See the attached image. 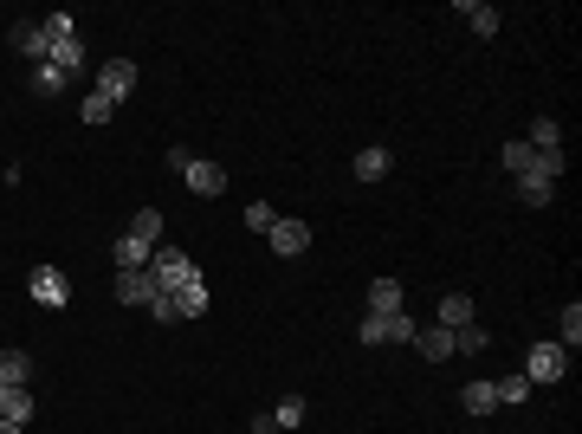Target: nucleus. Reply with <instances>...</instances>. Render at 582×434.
Here are the masks:
<instances>
[{
	"instance_id": "1",
	"label": "nucleus",
	"mask_w": 582,
	"mask_h": 434,
	"mask_svg": "<svg viewBox=\"0 0 582 434\" xmlns=\"http://www.w3.org/2000/svg\"><path fill=\"white\" fill-rule=\"evenodd\" d=\"M149 279H156V292L162 298H175V292H188V286H201V266L188 260L182 247H156V260H149Z\"/></svg>"
},
{
	"instance_id": "2",
	"label": "nucleus",
	"mask_w": 582,
	"mask_h": 434,
	"mask_svg": "<svg viewBox=\"0 0 582 434\" xmlns=\"http://www.w3.org/2000/svg\"><path fill=\"white\" fill-rule=\"evenodd\" d=\"M563 376H570V350L557 344V337H550V344H531V357H524V383H563Z\"/></svg>"
},
{
	"instance_id": "3",
	"label": "nucleus",
	"mask_w": 582,
	"mask_h": 434,
	"mask_svg": "<svg viewBox=\"0 0 582 434\" xmlns=\"http://www.w3.org/2000/svg\"><path fill=\"white\" fill-rule=\"evenodd\" d=\"M414 331H421V324H414L408 311H382V318L363 311V331L356 337H363V344H414Z\"/></svg>"
},
{
	"instance_id": "4",
	"label": "nucleus",
	"mask_w": 582,
	"mask_h": 434,
	"mask_svg": "<svg viewBox=\"0 0 582 434\" xmlns=\"http://www.w3.org/2000/svg\"><path fill=\"white\" fill-rule=\"evenodd\" d=\"M26 298L46 305V311H65L72 305V279H65L59 266H33V273H26Z\"/></svg>"
},
{
	"instance_id": "5",
	"label": "nucleus",
	"mask_w": 582,
	"mask_h": 434,
	"mask_svg": "<svg viewBox=\"0 0 582 434\" xmlns=\"http://www.w3.org/2000/svg\"><path fill=\"white\" fill-rule=\"evenodd\" d=\"M266 247L279 253V260H298V253L311 247V221H298V214H279V221H272V234H266Z\"/></svg>"
},
{
	"instance_id": "6",
	"label": "nucleus",
	"mask_w": 582,
	"mask_h": 434,
	"mask_svg": "<svg viewBox=\"0 0 582 434\" xmlns=\"http://www.w3.org/2000/svg\"><path fill=\"white\" fill-rule=\"evenodd\" d=\"M97 98H110V104H123L136 91V59H104V72H97Z\"/></svg>"
},
{
	"instance_id": "7",
	"label": "nucleus",
	"mask_w": 582,
	"mask_h": 434,
	"mask_svg": "<svg viewBox=\"0 0 582 434\" xmlns=\"http://www.w3.org/2000/svg\"><path fill=\"white\" fill-rule=\"evenodd\" d=\"M182 182H188V195H201V201L227 195V169H220V162H207V156H194V162H188Z\"/></svg>"
},
{
	"instance_id": "8",
	"label": "nucleus",
	"mask_w": 582,
	"mask_h": 434,
	"mask_svg": "<svg viewBox=\"0 0 582 434\" xmlns=\"http://www.w3.org/2000/svg\"><path fill=\"white\" fill-rule=\"evenodd\" d=\"M33 389H13V383H0V422H13V428H26L33 422Z\"/></svg>"
},
{
	"instance_id": "9",
	"label": "nucleus",
	"mask_w": 582,
	"mask_h": 434,
	"mask_svg": "<svg viewBox=\"0 0 582 434\" xmlns=\"http://www.w3.org/2000/svg\"><path fill=\"white\" fill-rule=\"evenodd\" d=\"M414 350H421L427 363H447L453 357V331L447 324H421V331H414Z\"/></svg>"
},
{
	"instance_id": "10",
	"label": "nucleus",
	"mask_w": 582,
	"mask_h": 434,
	"mask_svg": "<svg viewBox=\"0 0 582 434\" xmlns=\"http://www.w3.org/2000/svg\"><path fill=\"white\" fill-rule=\"evenodd\" d=\"M460 20H466V26H473V33H479V39H492V33H498V26H505V13H498V7H492V0H460Z\"/></svg>"
},
{
	"instance_id": "11",
	"label": "nucleus",
	"mask_w": 582,
	"mask_h": 434,
	"mask_svg": "<svg viewBox=\"0 0 582 434\" xmlns=\"http://www.w3.org/2000/svg\"><path fill=\"white\" fill-rule=\"evenodd\" d=\"M117 305H156V279L149 273H117Z\"/></svg>"
},
{
	"instance_id": "12",
	"label": "nucleus",
	"mask_w": 582,
	"mask_h": 434,
	"mask_svg": "<svg viewBox=\"0 0 582 434\" xmlns=\"http://www.w3.org/2000/svg\"><path fill=\"white\" fill-rule=\"evenodd\" d=\"M110 260H117V273H149V260H156V247H143V240L123 234L117 247H110Z\"/></svg>"
},
{
	"instance_id": "13",
	"label": "nucleus",
	"mask_w": 582,
	"mask_h": 434,
	"mask_svg": "<svg viewBox=\"0 0 582 434\" xmlns=\"http://www.w3.org/2000/svg\"><path fill=\"white\" fill-rule=\"evenodd\" d=\"M13 52H20V59H33V65L52 59V39L39 33V20H33V26H13Z\"/></svg>"
},
{
	"instance_id": "14",
	"label": "nucleus",
	"mask_w": 582,
	"mask_h": 434,
	"mask_svg": "<svg viewBox=\"0 0 582 434\" xmlns=\"http://www.w3.org/2000/svg\"><path fill=\"white\" fill-rule=\"evenodd\" d=\"M46 65H59L65 78H78V72H85V65H91L85 39H59V46H52V59H46Z\"/></svg>"
},
{
	"instance_id": "15",
	"label": "nucleus",
	"mask_w": 582,
	"mask_h": 434,
	"mask_svg": "<svg viewBox=\"0 0 582 434\" xmlns=\"http://www.w3.org/2000/svg\"><path fill=\"white\" fill-rule=\"evenodd\" d=\"M162 227H169L162 208H136L130 214V240H143V247H162Z\"/></svg>"
},
{
	"instance_id": "16",
	"label": "nucleus",
	"mask_w": 582,
	"mask_h": 434,
	"mask_svg": "<svg viewBox=\"0 0 582 434\" xmlns=\"http://www.w3.org/2000/svg\"><path fill=\"white\" fill-rule=\"evenodd\" d=\"M395 169V156H388L382 143H369V149H356V175H363V182H382V175Z\"/></svg>"
},
{
	"instance_id": "17",
	"label": "nucleus",
	"mask_w": 582,
	"mask_h": 434,
	"mask_svg": "<svg viewBox=\"0 0 582 434\" xmlns=\"http://www.w3.org/2000/svg\"><path fill=\"white\" fill-rule=\"evenodd\" d=\"M26 85H33V98H65V85H72V78H65L59 65H33V78H26Z\"/></svg>"
},
{
	"instance_id": "18",
	"label": "nucleus",
	"mask_w": 582,
	"mask_h": 434,
	"mask_svg": "<svg viewBox=\"0 0 582 434\" xmlns=\"http://www.w3.org/2000/svg\"><path fill=\"white\" fill-rule=\"evenodd\" d=\"M492 396H498V409H524V402H531V383H524V376H492Z\"/></svg>"
},
{
	"instance_id": "19",
	"label": "nucleus",
	"mask_w": 582,
	"mask_h": 434,
	"mask_svg": "<svg viewBox=\"0 0 582 434\" xmlns=\"http://www.w3.org/2000/svg\"><path fill=\"white\" fill-rule=\"evenodd\" d=\"M434 324H447V331L473 324V298H466V292H447V298H440V318H434Z\"/></svg>"
},
{
	"instance_id": "20",
	"label": "nucleus",
	"mask_w": 582,
	"mask_h": 434,
	"mask_svg": "<svg viewBox=\"0 0 582 434\" xmlns=\"http://www.w3.org/2000/svg\"><path fill=\"white\" fill-rule=\"evenodd\" d=\"M498 162H505V169H511V175H531V169H537V149H531V143H524V137H511L505 149H498Z\"/></svg>"
},
{
	"instance_id": "21",
	"label": "nucleus",
	"mask_w": 582,
	"mask_h": 434,
	"mask_svg": "<svg viewBox=\"0 0 582 434\" xmlns=\"http://www.w3.org/2000/svg\"><path fill=\"white\" fill-rule=\"evenodd\" d=\"M460 402H466V415H473V422H479V415H492V409H498L492 376H485V383H466V389H460Z\"/></svg>"
},
{
	"instance_id": "22",
	"label": "nucleus",
	"mask_w": 582,
	"mask_h": 434,
	"mask_svg": "<svg viewBox=\"0 0 582 434\" xmlns=\"http://www.w3.org/2000/svg\"><path fill=\"white\" fill-rule=\"evenodd\" d=\"M26 376H33V357H26V350H0V383L26 389Z\"/></svg>"
},
{
	"instance_id": "23",
	"label": "nucleus",
	"mask_w": 582,
	"mask_h": 434,
	"mask_svg": "<svg viewBox=\"0 0 582 434\" xmlns=\"http://www.w3.org/2000/svg\"><path fill=\"white\" fill-rule=\"evenodd\" d=\"M175 318H207V279H201V286H188V292H175Z\"/></svg>"
},
{
	"instance_id": "24",
	"label": "nucleus",
	"mask_w": 582,
	"mask_h": 434,
	"mask_svg": "<svg viewBox=\"0 0 582 434\" xmlns=\"http://www.w3.org/2000/svg\"><path fill=\"white\" fill-rule=\"evenodd\" d=\"M369 311H401V279H376V286H369Z\"/></svg>"
},
{
	"instance_id": "25",
	"label": "nucleus",
	"mask_w": 582,
	"mask_h": 434,
	"mask_svg": "<svg viewBox=\"0 0 582 434\" xmlns=\"http://www.w3.org/2000/svg\"><path fill=\"white\" fill-rule=\"evenodd\" d=\"M550 195H557V182H537V175H518V201H524V208H550Z\"/></svg>"
},
{
	"instance_id": "26",
	"label": "nucleus",
	"mask_w": 582,
	"mask_h": 434,
	"mask_svg": "<svg viewBox=\"0 0 582 434\" xmlns=\"http://www.w3.org/2000/svg\"><path fill=\"white\" fill-rule=\"evenodd\" d=\"M485 344H492V331H479V324H460V331H453V357H479Z\"/></svg>"
},
{
	"instance_id": "27",
	"label": "nucleus",
	"mask_w": 582,
	"mask_h": 434,
	"mask_svg": "<svg viewBox=\"0 0 582 434\" xmlns=\"http://www.w3.org/2000/svg\"><path fill=\"white\" fill-rule=\"evenodd\" d=\"M524 143H531V149H563V124H557V117H537Z\"/></svg>"
},
{
	"instance_id": "28",
	"label": "nucleus",
	"mask_w": 582,
	"mask_h": 434,
	"mask_svg": "<svg viewBox=\"0 0 582 434\" xmlns=\"http://www.w3.org/2000/svg\"><path fill=\"white\" fill-rule=\"evenodd\" d=\"M304 415H311V402H304V396H285L279 409H272V422H279V428H304Z\"/></svg>"
},
{
	"instance_id": "29",
	"label": "nucleus",
	"mask_w": 582,
	"mask_h": 434,
	"mask_svg": "<svg viewBox=\"0 0 582 434\" xmlns=\"http://www.w3.org/2000/svg\"><path fill=\"white\" fill-rule=\"evenodd\" d=\"M557 344H563V350H576V344H582V305H576V298L563 305V331H557Z\"/></svg>"
},
{
	"instance_id": "30",
	"label": "nucleus",
	"mask_w": 582,
	"mask_h": 434,
	"mask_svg": "<svg viewBox=\"0 0 582 434\" xmlns=\"http://www.w3.org/2000/svg\"><path fill=\"white\" fill-rule=\"evenodd\" d=\"M39 33L59 46V39H78V20H72V13H46V20H39Z\"/></svg>"
},
{
	"instance_id": "31",
	"label": "nucleus",
	"mask_w": 582,
	"mask_h": 434,
	"mask_svg": "<svg viewBox=\"0 0 582 434\" xmlns=\"http://www.w3.org/2000/svg\"><path fill=\"white\" fill-rule=\"evenodd\" d=\"M272 221H279L272 201H253V208H246V227H253V234H272Z\"/></svg>"
},
{
	"instance_id": "32",
	"label": "nucleus",
	"mask_w": 582,
	"mask_h": 434,
	"mask_svg": "<svg viewBox=\"0 0 582 434\" xmlns=\"http://www.w3.org/2000/svg\"><path fill=\"white\" fill-rule=\"evenodd\" d=\"M78 117H85V124H110V117H117V104H110V98H97V91H91V98H85V111H78Z\"/></svg>"
},
{
	"instance_id": "33",
	"label": "nucleus",
	"mask_w": 582,
	"mask_h": 434,
	"mask_svg": "<svg viewBox=\"0 0 582 434\" xmlns=\"http://www.w3.org/2000/svg\"><path fill=\"white\" fill-rule=\"evenodd\" d=\"M149 311H156V324H182V318H175V298H162V292H156V305H149Z\"/></svg>"
},
{
	"instance_id": "34",
	"label": "nucleus",
	"mask_w": 582,
	"mask_h": 434,
	"mask_svg": "<svg viewBox=\"0 0 582 434\" xmlns=\"http://www.w3.org/2000/svg\"><path fill=\"white\" fill-rule=\"evenodd\" d=\"M0 434H26V428H13V422H0Z\"/></svg>"
}]
</instances>
